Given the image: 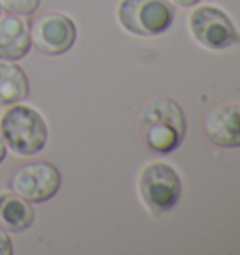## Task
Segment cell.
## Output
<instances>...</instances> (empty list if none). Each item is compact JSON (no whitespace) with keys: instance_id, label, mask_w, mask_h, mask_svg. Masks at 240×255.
<instances>
[{"instance_id":"1","label":"cell","mask_w":240,"mask_h":255,"mask_svg":"<svg viewBox=\"0 0 240 255\" xmlns=\"http://www.w3.org/2000/svg\"><path fill=\"white\" fill-rule=\"evenodd\" d=\"M139 129L150 150L156 154H171L184 141L188 122L182 107L173 98L158 96L143 107Z\"/></svg>"},{"instance_id":"2","label":"cell","mask_w":240,"mask_h":255,"mask_svg":"<svg viewBox=\"0 0 240 255\" xmlns=\"http://www.w3.org/2000/svg\"><path fill=\"white\" fill-rule=\"evenodd\" d=\"M0 133L13 154L36 156L47 144L49 128L40 111L30 105L13 104L0 119Z\"/></svg>"},{"instance_id":"3","label":"cell","mask_w":240,"mask_h":255,"mask_svg":"<svg viewBox=\"0 0 240 255\" xmlns=\"http://www.w3.org/2000/svg\"><path fill=\"white\" fill-rule=\"evenodd\" d=\"M119 24L141 38L160 36L175 21V6L169 0H120L117 8Z\"/></svg>"},{"instance_id":"4","label":"cell","mask_w":240,"mask_h":255,"mask_svg":"<svg viewBox=\"0 0 240 255\" xmlns=\"http://www.w3.org/2000/svg\"><path fill=\"white\" fill-rule=\"evenodd\" d=\"M139 193L154 214H165L182 197V178L167 161H150L139 175Z\"/></svg>"},{"instance_id":"5","label":"cell","mask_w":240,"mask_h":255,"mask_svg":"<svg viewBox=\"0 0 240 255\" xmlns=\"http://www.w3.org/2000/svg\"><path fill=\"white\" fill-rule=\"evenodd\" d=\"M62 186V175L45 159L24 161L13 167L8 176V190L21 195L30 203H47L55 197Z\"/></svg>"},{"instance_id":"6","label":"cell","mask_w":240,"mask_h":255,"mask_svg":"<svg viewBox=\"0 0 240 255\" xmlns=\"http://www.w3.org/2000/svg\"><path fill=\"white\" fill-rule=\"evenodd\" d=\"M188 28L193 40L210 51H225L240 41L231 17L216 6L193 8L188 17Z\"/></svg>"},{"instance_id":"7","label":"cell","mask_w":240,"mask_h":255,"mask_svg":"<svg viewBox=\"0 0 240 255\" xmlns=\"http://www.w3.org/2000/svg\"><path fill=\"white\" fill-rule=\"evenodd\" d=\"M32 47L45 56H60L66 55L75 45L77 40V26L72 17L51 11L38 17L28 26Z\"/></svg>"},{"instance_id":"8","label":"cell","mask_w":240,"mask_h":255,"mask_svg":"<svg viewBox=\"0 0 240 255\" xmlns=\"http://www.w3.org/2000/svg\"><path fill=\"white\" fill-rule=\"evenodd\" d=\"M210 143L222 148H240V104L229 102L212 107L203 122Z\"/></svg>"},{"instance_id":"9","label":"cell","mask_w":240,"mask_h":255,"mask_svg":"<svg viewBox=\"0 0 240 255\" xmlns=\"http://www.w3.org/2000/svg\"><path fill=\"white\" fill-rule=\"evenodd\" d=\"M32 41L23 17L6 13L0 17V60L19 62L30 53Z\"/></svg>"},{"instance_id":"10","label":"cell","mask_w":240,"mask_h":255,"mask_svg":"<svg viewBox=\"0 0 240 255\" xmlns=\"http://www.w3.org/2000/svg\"><path fill=\"white\" fill-rule=\"evenodd\" d=\"M36 222V210L30 201L23 199L13 191L0 193V227L6 233H19L28 231Z\"/></svg>"},{"instance_id":"11","label":"cell","mask_w":240,"mask_h":255,"mask_svg":"<svg viewBox=\"0 0 240 255\" xmlns=\"http://www.w3.org/2000/svg\"><path fill=\"white\" fill-rule=\"evenodd\" d=\"M30 85L21 66L8 60H0V104H21L28 98Z\"/></svg>"},{"instance_id":"12","label":"cell","mask_w":240,"mask_h":255,"mask_svg":"<svg viewBox=\"0 0 240 255\" xmlns=\"http://www.w3.org/2000/svg\"><path fill=\"white\" fill-rule=\"evenodd\" d=\"M40 2L41 0H0V8L11 15L32 17L40 8Z\"/></svg>"},{"instance_id":"13","label":"cell","mask_w":240,"mask_h":255,"mask_svg":"<svg viewBox=\"0 0 240 255\" xmlns=\"http://www.w3.org/2000/svg\"><path fill=\"white\" fill-rule=\"evenodd\" d=\"M13 254V242L9 233H6L0 227V255H11Z\"/></svg>"},{"instance_id":"14","label":"cell","mask_w":240,"mask_h":255,"mask_svg":"<svg viewBox=\"0 0 240 255\" xmlns=\"http://www.w3.org/2000/svg\"><path fill=\"white\" fill-rule=\"evenodd\" d=\"M175 6H180V8H193L197 6L201 0H171Z\"/></svg>"},{"instance_id":"15","label":"cell","mask_w":240,"mask_h":255,"mask_svg":"<svg viewBox=\"0 0 240 255\" xmlns=\"http://www.w3.org/2000/svg\"><path fill=\"white\" fill-rule=\"evenodd\" d=\"M6 156H8V146H6V141H4V137L0 133V163L6 159Z\"/></svg>"},{"instance_id":"16","label":"cell","mask_w":240,"mask_h":255,"mask_svg":"<svg viewBox=\"0 0 240 255\" xmlns=\"http://www.w3.org/2000/svg\"><path fill=\"white\" fill-rule=\"evenodd\" d=\"M0 13H2V8H0Z\"/></svg>"}]
</instances>
